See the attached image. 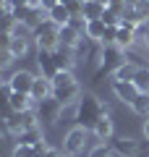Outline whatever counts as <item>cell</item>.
Listing matches in <instances>:
<instances>
[{"label":"cell","mask_w":149,"mask_h":157,"mask_svg":"<svg viewBox=\"0 0 149 157\" xmlns=\"http://www.w3.org/2000/svg\"><path fill=\"white\" fill-rule=\"evenodd\" d=\"M105 11H107L105 0H86V3H84V18H86V21H97V18H102Z\"/></svg>","instance_id":"16"},{"label":"cell","mask_w":149,"mask_h":157,"mask_svg":"<svg viewBox=\"0 0 149 157\" xmlns=\"http://www.w3.org/2000/svg\"><path fill=\"white\" fill-rule=\"evenodd\" d=\"M16 139H18V144H29V147H34L39 139H44V136H42V131H39V128H26L24 134H18Z\"/></svg>","instance_id":"22"},{"label":"cell","mask_w":149,"mask_h":157,"mask_svg":"<svg viewBox=\"0 0 149 157\" xmlns=\"http://www.w3.org/2000/svg\"><path fill=\"white\" fill-rule=\"evenodd\" d=\"M34 73H29V71H16L8 81H11V86H13V92H24V94H29L32 92V86H34Z\"/></svg>","instance_id":"9"},{"label":"cell","mask_w":149,"mask_h":157,"mask_svg":"<svg viewBox=\"0 0 149 157\" xmlns=\"http://www.w3.org/2000/svg\"><path fill=\"white\" fill-rule=\"evenodd\" d=\"M113 92H115V97H118V100H123L126 105H133V100L141 94V92L136 89L133 81H113Z\"/></svg>","instance_id":"8"},{"label":"cell","mask_w":149,"mask_h":157,"mask_svg":"<svg viewBox=\"0 0 149 157\" xmlns=\"http://www.w3.org/2000/svg\"><path fill=\"white\" fill-rule=\"evenodd\" d=\"M60 3H68V0H60Z\"/></svg>","instance_id":"36"},{"label":"cell","mask_w":149,"mask_h":157,"mask_svg":"<svg viewBox=\"0 0 149 157\" xmlns=\"http://www.w3.org/2000/svg\"><path fill=\"white\" fill-rule=\"evenodd\" d=\"M92 134L97 136L99 141H110L113 139V118H110V113H105V115L97 121V126L92 128Z\"/></svg>","instance_id":"14"},{"label":"cell","mask_w":149,"mask_h":157,"mask_svg":"<svg viewBox=\"0 0 149 157\" xmlns=\"http://www.w3.org/2000/svg\"><path fill=\"white\" fill-rule=\"evenodd\" d=\"M32 105H34L32 94H24V92H13V94H11V100H8V110H13V113L32 110Z\"/></svg>","instance_id":"15"},{"label":"cell","mask_w":149,"mask_h":157,"mask_svg":"<svg viewBox=\"0 0 149 157\" xmlns=\"http://www.w3.org/2000/svg\"><path fill=\"white\" fill-rule=\"evenodd\" d=\"M58 3H60V0H39V6H42V8H47V11H52V8H55Z\"/></svg>","instance_id":"30"},{"label":"cell","mask_w":149,"mask_h":157,"mask_svg":"<svg viewBox=\"0 0 149 157\" xmlns=\"http://www.w3.org/2000/svg\"><path fill=\"white\" fill-rule=\"evenodd\" d=\"M105 113H107V107L102 105L94 94H81V100L76 102V126L92 131Z\"/></svg>","instance_id":"2"},{"label":"cell","mask_w":149,"mask_h":157,"mask_svg":"<svg viewBox=\"0 0 149 157\" xmlns=\"http://www.w3.org/2000/svg\"><path fill=\"white\" fill-rule=\"evenodd\" d=\"M131 110L136 113V115H144V118H149V94H139L136 100H133Z\"/></svg>","instance_id":"23"},{"label":"cell","mask_w":149,"mask_h":157,"mask_svg":"<svg viewBox=\"0 0 149 157\" xmlns=\"http://www.w3.org/2000/svg\"><path fill=\"white\" fill-rule=\"evenodd\" d=\"M105 3H107V0H105Z\"/></svg>","instance_id":"38"},{"label":"cell","mask_w":149,"mask_h":157,"mask_svg":"<svg viewBox=\"0 0 149 157\" xmlns=\"http://www.w3.org/2000/svg\"><path fill=\"white\" fill-rule=\"evenodd\" d=\"M107 144L113 147V152H115L118 157H139V152H141L139 141L136 139H126V136H113Z\"/></svg>","instance_id":"7"},{"label":"cell","mask_w":149,"mask_h":157,"mask_svg":"<svg viewBox=\"0 0 149 157\" xmlns=\"http://www.w3.org/2000/svg\"><path fill=\"white\" fill-rule=\"evenodd\" d=\"M55 63H58V71H73V50L58 47L55 50Z\"/></svg>","instance_id":"18"},{"label":"cell","mask_w":149,"mask_h":157,"mask_svg":"<svg viewBox=\"0 0 149 157\" xmlns=\"http://www.w3.org/2000/svg\"><path fill=\"white\" fill-rule=\"evenodd\" d=\"M136 71H139V66L123 60L120 66L115 68V73H113V81H133V78H136Z\"/></svg>","instance_id":"17"},{"label":"cell","mask_w":149,"mask_h":157,"mask_svg":"<svg viewBox=\"0 0 149 157\" xmlns=\"http://www.w3.org/2000/svg\"><path fill=\"white\" fill-rule=\"evenodd\" d=\"M44 157H63V152H58V149H52V147H50V149H47V155H44Z\"/></svg>","instance_id":"31"},{"label":"cell","mask_w":149,"mask_h":157,"mask_svg":"<svg viewBox=\"0 0 149 157\" xmlns=\"http://www.w3.org/2000/svg\"><path fill=\"white\" fill-rule=\"evenodd\" d=\"M66 157H71V155H66Z\"/></svg>","instance_id":"37"},{"label":"cell","mask_w":149,"mask_h":157,"mask_svg":"<svg viewBox=\"0 0 149 157\" xmlns=\"http://www.w3.org/2000/svg\"><path fill=\"white\" fill-rule=\"evenodd\" d=\"M144 39H147V45H149V26H147V37H144Z\"/></svg>","instance_id":"34"},{"label":"cell","mask_w":149,"mask_h":157,"mask_svg":"<svg viewBox=\"0 0 149 157\" xmlns=\"http://www.w3.org/2000/svg\"><path fill=\"white\" fill-rule=\"evenodd\" d=\"M86 136H89L86 128H81V126H73V128L66 134V141H63V147H66V155H71V157L81 155V152L86 149Z\"/></svg>","instance_id":"5"},{"label":"cell","mask_w":149,"mask_h":157,"mask_svg":"<svg viewBox=\"0 0 149 157\" xmlns=\"http://www.w3.org/2000/svg\"><path fill=\"white\" fill-rule=\"evenodd\" d=\"M144 136H147V139H149V118H147V121H144Z\"/></svg>","instance_id":"33"},{"label":"cell","mask_w":149,"mask_h":157,"mask_svg":"<svg viewBox=\"0 0 149 157\" xmlns=\"http://www.w3.org/2000/svg\"><path fill=\"white\" fill-rule=\"evenodd\" d=\"M133 11L139 13V18H141L144 24H149V0H131Z\"/></svg>","instance_id":"24"},{"label":"cell","mask_w":149,"mask_h":157,"mask_svg":"<svg viewBox=\"0 0 149 157\" xmlns=\"http://www.w3.org/2000/svg\"><path fill=\"white\" fill-rule=\"evenodd\" d=\"M60 110H63V105L55 100V97H47V100L37 102V115H39V121L47 123V126H55V123H58Z\"/></svg>","instance_id":"6"},{"label":"cell","mask_w":149,"mask_h":157,"mask_svg":"<svg viewBox=\"0 0 149 157\" xmlns=\"http://www.w3.org/2000/svg\"><path fill=\"white\" fill-rule=\"evenodd\" d=\"M133 84H136V89L141 92V94H149V68L139 66V71H136V78H133Z\"/></svg>","instance_id":"21"},{"label":"cell","mask_w":149,"mask_h":157,"mask_svg":"<svg viewBox=\"0 0 149 157\" xmlns=\"http://www.w3.org/2000/svg\"><path fill=\"white\" fill-rule=\"evenodd\" d=\"M84 34L78 32V29H73L71 24H66V26H60V47H68V50H76L78 45H81Z\"/></svg>","instance_id":"12"},{"label":"cell","mask_w":149,"mask_h":157,"mask_svg":"<svg viewBox=\"0 0 149 157\" xmlns=\"http://www.w3.org/2000/svg\"><path fill=\"white\" fill-rule=\"evenodd\" d=\"M115 152H113V147L110 144H97L92 152H89V157H113Z\"/></svg>","instance_id":"27"},{"label":"cell","mask_w":149,"mask_h":157,"mask_svg":"<svg viewBox=\"0 0 149 157\" xmlns=\"http://www.w3.org/2000/svg\"><path fill=\"white\" fill-rule=\"evenodd\" d=\"M37 63H39V71H42V76L44 78H55V73H58V63H55V52H47V50H39V58H37Z\"/></svg>","instance_id":"10"},{"label":"cell","mask_w":149,"mask_h":157,"mask_svg":"<svg viewBox=\"0 0 149 157\" xmlns=\"http://www.w3.org/2000/svg\"><path fill=\"white\" fill-rule=\"evenodd\" d=\"M29 3H32V6H39V0H29Z\"/></svg>","instance_id":"35"},{"label":"cell","mask_w":149,"mask_h":157,"mask_svg":"<svg viewBox=\"0 0 149 157\" xmlns=\"http://www.w3.org/2000/svg\"><path fill=\"white\" fill-rule=\"evenodd\" d=\"M13 157H34V149L29 144H16V149H13Z\"/></svg>","instance_id":"28"},{"label":"cell","mask_w":149,"mask_h":157,"mask_svg":"<svg viewBox=\"0 0 149 157\" xmlns=\"http://www.w3.org/2000/svg\"><path fill=\"white\" fill-rule=\"evenodd\" d=\"M32 37H34V42H37V47L39 50H47V52H55L58 47H60V26H58L55 21H44V24H39L37 29L32 32Z\"/></svg>","instance_id":"3"},{"label":"cell","mask_w":149,"mask_h":157,"mask_svg":"<svg viewBox=\"0 0 149 157\" xmlns=\"http://www.w3.org/2000/svg\"><path fill=\"white\" fill-rule=\"evenodd\" d=\"M52 97H55L63 107L81 100V86H78L73 71H58L55 73V78H52Z\"/></svg>","instance_id":"1"},{"label":"cell","mask_w":149,"mask_h":157,"mask_svg":"<svg viewBox=\"0 0 149 157\" xmlns=\"http://www.w3.org/2000/svg\"><path fill=\"white\" fill-rule=\"evenodd\" d=\"M105 21L102 18H97V21H86V32H84V37H89L92 42H102V34H105Z\"/></svg>","instance_id":"19"},{"label":"cell","mask_w":149,"mask_h":157,"mask_svg":"<svg viewBox=\"0 0 149 157\" xmlns=\"http://www.w3.org/2000/svg\"><path fill=\"white\" fill-rule=\"evenodd\" d=\"M21 6H32L29 0H13V8H21Z\"/></svg>","instance_id":"32"},{"label":"cell","mask_w":149,"mask_h":157,"mask_svg":"<svg viewBox=\"0 0 149 157\" xmlns=\"http://www.w3.org/2000/svg\"><path fill=\"white\" fill-rule=\"evenodd\" d=\"M32 149H34V157H44V155H47V149H50V144H47L44 139H39Z\"/></svg>","instance_id":"29"},{"label":"cell","mask_w":149,"mask_h":157,"mask_svg":"<svg viewBox=\"0 0 149 157\" xmlns=\"http://www.w3.org/2000/svg\"><path fill=\"white\" fill-rule=\"evenodd\" d=\"M102 21H105V26H120L123 16H120L118 11H113V8H107V11L102 13Z\"/></svg>","instance_id":"25"},{"label":"cell","mask_w":149,"mask_h":157,"mask_svg":"<svg viewBox=\"0 0 149 157\" xmlns=\"http://www.w3.org/2000/svg\"><path fill=\"white\" fill-rule=\"evenodd\" d=\"M50 21H55L58 26H66V24H71V13H68V8L63 6V3H58V6L50 11Z\"/></svg>","instance_id":"20"},{"label":"cell","mask_w":149,"mask_h":157,"mask_svg":"<svg viewBox=\"0 0 149 157\" xmlns=\"http://www.w3.org/2000/svg\"><path fill=\"white\" fill-rule=\"evenodd\" d=\"M29 94H32L34 105H37V102H42V100H47V97H52V81H50V78H44V76H37Z\"/></svg>","instance_id":"11"},{"label":"cell","mask_w":149,"mask_h":157,"mask_svg":"<svg viewBox=\"0 0 149 157\" xmlns=\"http://www.w3.org/2000/svg\"><path fill=\"white\" fill-rule=\"evenodd\" d=\"M136 39H139L136 26H128V24H120V26H118V42H115V45L120 47V50L133 47V45H136Z\"/></svg>","instance_id":"13"},{"label":"cell","mask_w":149,"mask_h":157,"mask_svg":"<svg viewBox=\"0 0 149 157\" xmlns=\"http://www.w3.org/2000/svg\"><path fill=\"white\" fill-rule=\"evenodd\" d=\"M118 42V26H107L105 34H102V45L105 47H113Z\"/></svg>","instance_id":"26"},{"label":"cell","mask_w":149,"mask_h":157,"mask_svg":"<svg viewBox=\"0 0 149 157\" xmlns=\"http://www.w3.org/2000/svg\"><path fill=\"white\" fill-rule=\"evenodd\" d=\"M120 52H123V50H120L118 45L105 47V50H102V60H99V68H97V73H94V78H97V81L105 76V73H115V68L123 63Z\"/></svg>","instance_id":"4"}]
</instances>
